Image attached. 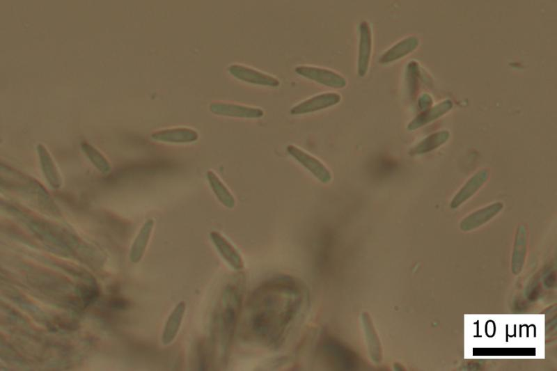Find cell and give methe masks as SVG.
Returning a JSON list of instances; mask_svg holds the SVG:
<instances>
[{"label":"cell","instance_id":"6da1fadb","mask_svg":"<svg viewBox=\"0 0 557 371\" xmlns=\"http://www.w3.org/2000/svg\"><path fill=\"white\" fill-rule=\"evenodd\" d=\"M308 302V291L297 279L290 276L269 279L253 292L249 302L247 335L266 346H280Z\"/></svg>","mask_w":557,"mask_h":371},{"label":"cell","instance_id":"7a4b0ae2","mask_svg":"<svg viewBox=\"0 0 557 371\" xmlns=\"http://www.w3.org/2000/svg\"><path fill=\"white\" fill-rule=\"evenodd\" d=\"M242 292L235 284H228L223 293L222 304L219 324L222 350V359L225 361L234 338L236 324L240 314Z\"/></svg>","mask_w":557,"mask_h":371},{"label":"cell","instance_id":"3957f363","mask_svg":"<svg viewBox=\"0 0 557 371\" xmlns=\"http://www.w3.org/2000/svg\"><path fill=\"white\" fill-rule=\"evenodd\" d=\"M318 347L327 362L336 369L354 370L361 366L356 352L332 336L324 335Z\"/></svg>","mask_w":557,"mask_h":371},{"label":"cell","instance_id":"277c9868","mask_svg":"<svg viewBox=\"0 0 557 371\" xmlns=\"http://www.w3.org/2000/svg\"><path fill=\"white\" fill-rule=\"evenodd\" d=\"M295 70L299 75L327 87L343 88L347 84V81L343 76L326 68L299 65Z\"/></svg>","mask_w":557,"mask_h":371},{"label":"cell","instance_id":"5b68a950","mask_svg":"<svg viewBox=\"0 0 557 371\" xmlns=\"http://www.w3.org/2000/svg\"><path fill=\"white\" fill-rule=\"evenodd\" d=\"M228 71L235 78L249 84L269 87H278L280 85V81L276 77L244 65L232 64L228 67Z\"/></svg>","mask_w":557,"mask_h":371},{"label":"cell","instance_id":"8992f818","mask_svg":"<svg viewBox=\"0 0 557 371\" xmlns=\"http://www.w3.org/2000/svg\"><path fill=\"white\" fill-rule=\"evenodd\" d=\"M288 154L310 171L319 181L328 183L331 180V172L317 158L293 145L286 148Z\"/></svg>","mask_w":557,"mask_h":371},{"label":"cell","instance_id":"52a82bcc","mask_svg":"<svg viewBox=\"0 0 557 371\" xmlns=\"http://www.w3.org/2000/svg\"><path fill=\"white\" fill-rule=\"evenodd\" d=\"M210 111L215 115L246 118H260L264 115V111L258 107L223 102H212L209 106Z\"/></svg>","mask_w":557,"mask_h":371},{"label":"cell","instance_id":"ba28073f","mask_svg":"<svg viewBox=\"0 0 557 371\" xmlns=\"http://www.w3.org/2000/svg\"><path fill=\"white\" fill-rule=\"evenodd\" d=\"M210 238L217 252L231 268L236 271L244 269L242 256L223 235L217 231H212Z\"/></svg>","mask_w":557,"mask_h":371},{"label":"cell","instance_id":"9c48e42d","mask_svg":"<svg viewBox=\"0 0 557 371\" xmlns=\"http://www.w3.org/2000/svg\"><path fill=\"white\" fill-rule=\"evenodd\" d=\"M340 100L341 95L337 93H322L294 106L290 112L292 115L310 113L333 106Z\"/></svg>","mask_w":557,"mask_h":371},{"label":"cell","instance_id":"30bf717a","mask_svg":"<svg viewBox=\"0 0 557 371\" xmlns=\"http://www.w3.org/2000/svg\"><path fill=\"white\" fill-rule=\"evenodd\" d=\"M489 171L481 169L472 175L455 194L450 203L451 209H456L471 198L489 179Z\"/></svg>","mask_w":557,"mask_h":371},{"label":"cell","instance_id":"8fae6325","mask_svg":"<svg viewBox=\"0 0 557 371\" xmlns=\"http://www.w3.org/2000/svg\"><path fill=\"white\" fill-rule=\"evenodd\" d=\"M198 137V132L188 127L166 128L151 134V138L156 141L178 144L193 143L196 141Z\"/></svg>","mask_w":557,"mask_h":371},{"label":"cell","instance_id":"7c38bea8","mask_svg":"<svg viewBox=\"0 0 557 371\" xmlns=\"http://www.w3.org/2000/svg\"><path fill=\"white\" fill-rule=\"evenodd\" d=\"M372 38L369 24L363 21L359 25V42L357 61V72L364 77L369 68L372 53Z\"/></svg>","mask_w":557,"mask_h":371},{"label":"cell","instance_id":"4fadbf2b","mask_svg":"<svg viewBox=\"0 0 557 371\" xmlns=\"http://www.w3.org/2000/svg\"><path fill=\"white\" fill-rule=\"evenodd\" d=\"M361 322L369 356L375 363L378 364L382 359V348L372 318L367 312H363Z\"/></svg>","mask_w":557,"mask_h":371},{"label":"cell","instance_id":"5bb4252c","mask_svg":"<svg viewBox=\"0 0 557 371\" xmlns=\"http://www.w3.org/2000/svg\"><path fill=\"white\" fill-rule=\"evenodd\" d=\"M503 208V203L502 202H495L482 207L466 216L460 223V228L463 231L475 229L491 220Z\"/></svg>","mask_w":557,"mask_h":371},{"label":"cell","instance_id":"9a60e30c","mask_svg":"<svg viewBox=\"0 0 557 371\" xmlns=\"http://www.w3.org/2000/svg\"><path fill=\"white\" fill-rule=\"evenodd\" d=\"M186 311V303L180 301L169 315L162 335V342L164 345L171 344L176 338Z\"/></svg>","mask_w":557,"mask_h":371},{"label":"cell","instance_id":"2e32d148","mask_svg":"<svg viewBox=\"0 0 557 371\" xmlns=\"http://www.w3.org/2000/svg\"><path fill=\"white\" fill-rule=\"evenodd\" d=\"M419 44L416 36H409L386 51L379 59L381 64H388L400 59L414 51Z\"/></svg>","mask_w":557,"mask_h":371},{"label":"cell","instance_id":"e0dca14e","mask_svg":"<svg viewBox=\"0 0 557 371\" xmlns=\"http://www.w3.org/2000/svg\"><path fill=\"white\" fill-rule=\"evenodd\" d=\"M37 150L42 171L47 182L54 189L60 188L62 185V178L49 152L41 144L38 145Z\"/></svg>","mask_w":557,"mask_h":371},{"label":"cell","instance_id":"ac0fdd59","mask_svg":"<svg viewBox=\"0 0 557 371\" xmlns=\"http://www.w3.org/2000/svg\"><path fill=\"white\" fill-rule=\"evenodd\" d=\"M206 178L220 203L228 209H233L235 206V197L217 174L212 170H209L206 173Z\"/></svg>","mask_w":557,"mask_h":371},{"label":"cell","instance_id":"d6986e66","mask_svg":"<svg viewBox=\"0 0 557 371\" xmlns=\"http://www.w3.org/2000/svg\"><path fill=\"white\" fill-rule=\"evenodd\" d=\"M453 107V102L449 100H444L436 106L425 110L423 112L418 115L412 121H411L407 129L409 130H414L428 123H430L437 118H440Z\"/></svg>","mask_w":557,"mask_h":371},{"label":"cell","instance_id":"ffe728a7","mask_svg":"<svg viewBox=\"0 0 557 371\" xmlns=\"http://www.w3.org/2000/svg\"><path fill=\"white\" fill-rule=\"evenodd\" d=\"M154 227L152 219L147 220L140 229L131 249V260L139 262L144 254Z\"/></svg>","mask_w":557,"mask_h":371},{"label":"cell","instance_id":"44dd1931","mask_svg":"<svg viewBox=\"0 0 557 371\" xmlns=\"http://www.w3.org/2000/svg\"><path fill=\"white\" fill-rule=\"evenodd\" d=\"M450 137L447 130L437 132L425 138L409 151L411 155L430 152L446 143Z\"/></svg>","mask_w":557,"mask_h":371},{"label":"cell","instance_id":"7402d4cb","mask_svg":"<svg viewBox=\"0 0 557 371\" xmlns=\"http://www.w3.org/2000/svg\"><path fill=\"white\" fill-rule=\"evenodd\" d=\"M526 244V230L524 226L521 225L517 230L512 257V268L515 272H519L524 262Z\"/></svg>","mask_w":557,"mask_h":371},{"label":"cell","instance_id":"603a6c76","mask_svg":"<svg viewBox=\"0 0 557 371\" xmlns=\"http://www.w3.org/2000/svg\"><path fill=\"white\" fill-rule=\"evenodd\" d=\"M81 148L88 159L100 171L106 173L111 170V166L107 159L93 146L83 143L81 144Z\"/></svg>","mask_w":557,"mask_h":371},{"label":"cell","instance_id":"cb8c5ba5","mask_svg":"<svg viewBox=\"0 0 557 371\" xmlns=\"http://www.w3.org/2000/svg\"><path fill=\"white\" fill-rule=\"evenodd\" d=\"M418 65L416 62H411L407 66V74L410 81V87L411 93H414L416 90L417 79L418 74Z\"/></svg>","mask_w":557,"mask_h":371},{"label":"cell","instance_id":"d4e9b609","mask_svg":"<svg viewBox=\"0 0 557 371\" xmlns=\"http://www.w3.org/2000/svg\"><path fill=\"white\" fill-rule=\"evenodd\" d=\"M432 104V100L430 95L427 94L422 95L418 100V106L419 108L422 110H426L429 109L428 107H430Z\"/></svg>","mask_w":557,"mask_h":371}]
</instances>
